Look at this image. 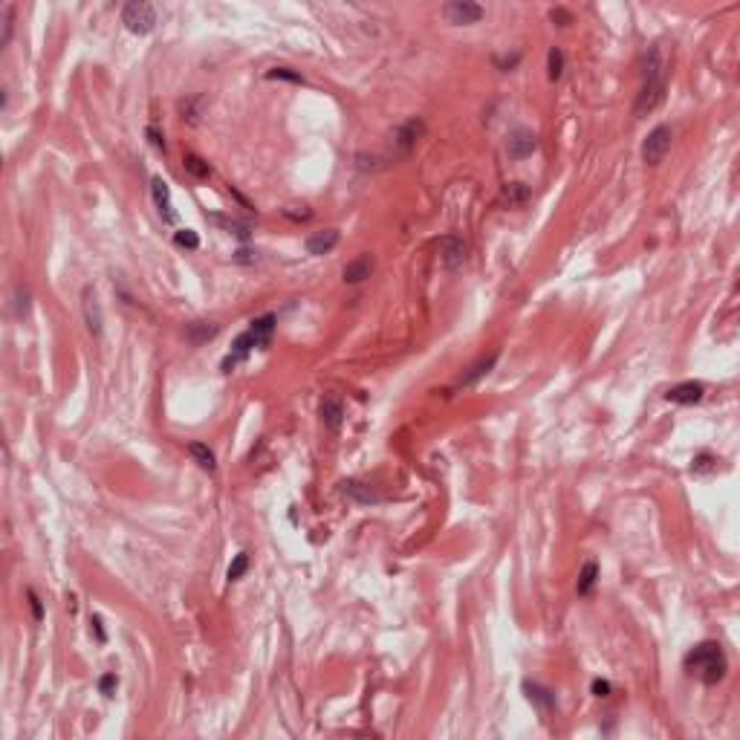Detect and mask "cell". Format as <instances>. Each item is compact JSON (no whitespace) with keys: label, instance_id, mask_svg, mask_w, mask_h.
Wrapping results in <instances>:
<instances>
[{"label":"cell","instance_id":"obj_31","mask_svg":"<svg viewBox=\"0 0 740 740\" xmlns=\"http://www.w3.org/2000/svg\"><path fill=\"white\" fill-rule=\"evenodd\" d=\"M116 685H119V677H116V674H105V677L99 680V691H102L105 697H113Z\"/></svg>","mask_w":740,"mask_h":740},{"label":"cell","instance_id":"obj_37","mask_svg":"<svg viewBox=\"0 0 740 740\" xmlns=\"http://www.w3.org/2000/svg\"><path fill=\"white\" fill-rule=\"evenodd\" d=\"M295 208H298V206H295ZM283 214H286V217H292V220H309V208H307V206H304L301 211H290V208H283Z\"/></svg>","mask_w":740,"mask_h":740},{"label":"cell","instance_id":"obj_10","mask_svg":"<svg viewBox=\"0 0 740 740\" xmlns=\"http://www.w3.org/2000/svg\"><path fill=\"white\" fill-rule=\"evenodd\" d=\"M538 151V136L530 133V130H515L506 142V154L509 159H527Z\"/></svg>","mask_w":740,"mask_h":740},{"label":"cell","instance_id":"obj_26","mask_svg":"<svg viewBox=\"0 0 740 740\" xmlns=\"http://www.w3.org/2000/svg\"><path fill=\"white\" fill-rule=\"evenodd\" d=\"M246 570H249V556L246 553H237L234 561L229 564V581H241Z\"/></svg>","mask_w":740,"mask_h":740},{"label":"cell","instance_id":"obj_18","mask_svg":"<svg viewBox=\"0 0 740 740\" xmlns=\"http://www.w3.org/2000/svg\"><path fill=\"white\" fill-rule=\"evenodd\" d=\"M530 197H532V191H530V185H523V182H509V185H504V191H500V203L509 206V208L523 206Z\"/></svg>","mask_w":740,"mask_h":740},{"label":"cell","instance_id":"obj_29","mask_svg":"<svg viewBox=\"0 0 740 740\" xmlns=\"http://www.w3.org/2000/svg\"><path fill=\"white\" fill-rule=\"evenodd\" d=\"M12 29H15V6L6 4L4 6V38H0V46H6L12 41Z\"/></svg>","mask_w":740,"mask_h":740},{"label":"cell","instance_id":"obj_11","mask_svg":"<svg viewBox=\"0 0 740 740\" xmlns=\"http://www.w3.org/2000/svg\"><path fill=\"white\" fill-rule=\"evenodd\" d=\"M373 267H376L373 255H370V252H362V255H356V257L350 260V264L342 269V278H344V283H362V281L370 278Z\"/></svg>","mask_w":740,"mask_h":740},{"label":"cell","instance_id":"obj_12","mask_svg":"<svg viewBox=\"0 0 740 740\" xmlns=\"http://www.w3.org/2000/svg\"><path fill=\"white\" fill-rule=\"evenodd\" d=\"M703 396H706L703 382H680V385H674L665 393L668 402H677V405H697Z\"/></svg>","mask_w":740,"mask_h":740},{"label":"cell","instance_id":"obj_22","mask_svg":"<svg viewBox=\"0 0 740 740\" xmlns=\"http://www.w3.org/2000/svg\"><path fill=\"white\" fill-rule=\"evenodd\" d=\"M182 162H185V171H188L191 177H197V180H208V177H211V165H208L203 156H197V154H185Z\"/></svg>","mask_w":740,"mask_h":740},{"label":"cell","instance_id":"obj_30","mask_svg":"<svg viewBox=\"0 0 740 740\" xmlns=\"http://www.w3.org/2000/svg\"><path fill=\"white\" fill-rule=\"evenodd\" d=\"M27 313H29V290L27 286H18L15 290V316L23 318Z\"/></svg>","mask_w":740,"mask_h":740},{"label":"cell","instance_id":"obj_2","mask_svg":"<svg viewBox=\"0 0 740 740\" xmlns=\"http://www.w3.org/2000/svg\"><path fill=\"white\" fill-rule=\"evenodd\" d=\"M682 665H685V674L697 677L703 685H718L726 677V671H729V659H726V654L720 648V642H711V639L691 648L685 654Z\"/></svg>","mask_w":740,"mask_h":740},{"label":"cell","instance_id":"obj_17","mask_svg":"<svg viewBox=\"0 0 740 740\" xmlns=\"http://www.w3.org/2000/svg\"><path fill=\"white\" fill-rule=\"evenodd\" d=\"M217 324L214 321H191L188 327H185V339L191 342V344H206L208 339H214L217 336Z\"/></svg>","mask_w":740,"mask_h":740},{"label":"cell","instance_id":"obj_35","mask_svg":"<svg viewBox=\"0 0 740 740\" xmlns=\"http://www.w3.org/2000/svg\"><path fill=\"white\" fill-rule=\"evenodd\" d=\"M27 596H29V605H32V616H35L38 622H41V619H43V607H41V599H38V596H35V590H29Z\"/></svg>","mask_w":740,"mask_h":740},{"label":"cell","instance_id":"obj_7","mask_svg":"<svg viewBox=\"0 0 740 740\" xmlns=\"http://www.w3.org/2000/svg\"><path fill=\"white\" fill-rule=\"evenodd\" d=\"M443 15L448 23H455V27H469V23H477L486 12L483 6L471 4V0H451V4L443 6Z\"/></svg>","mask_w":740,"mask_h":740},{"label":"cell","instance_id":"obj_3","mask_svg":"<svg viewBox=\"0 0 740 740\" xmlns=\"http://www.w3.org/2000/svg\"><path fill=\"white\" fill-rule=\"evenodd\" d=\"M122 23L133 35H148L156 27V9L145 0H130L122 9Z\"/></svg>","mask_w":740,"mask_h":740},{"label":"cell","instance_id":"obj_8","mask_svg":"<svg viewBox=\"0 0 740 740\" xmlns=\"http://www.w3.org/2000/svg\"><path fill=\"white\" fill-rule=\"evenodd\" d=\"M466 255H469V246L460 234H445L440 241V260L445 269H457L466 264Z\"/></svg>","mask_w":740,"mask_h":740},{"label":"cell","instance_id":"obj_34","mask_svg":"<svg viewBox=\"0 0 740 740\" xmlns=\"http://www.w3.org/2000/svg\"><path fill=\"white\" fill-rule=\"evenodd\" d=\"M593 694L596 697H607L610 694V682L607 680H593Z\"/></svg>","mask_w":740,"mask_h":740},{"label":"cell","instance_id":"obj_36","mask_svg":"<svg viewBox=\"0 0 740 740\" xmlns=\"http://www.w3.org/2000/svg\"><path fill=\"white\" fill-rule=\"evenodd\" d=\"M90 625H93L95 636H99V642H105V639H107V633H105V625H102V616H93V619H90Z\"/></svg>","mask_w":740,"mask_h":740},{"label":"cell","instance_id":"obj_19","mask_svg":"<svg viewBox=\"0 0 740 740\" xmlns=\"http://www.w3.org/2000/svg\"><path fill=\"white\" fill-rule=\"evenodd\" d=\"M275 324H278V318H275L272 313L260 316V318H255V321L249 324V330L255 332V339H257V344H260V347H269V342H272V332H275Z\"/></svg>","mask_w":740,"mask_h":740},{"label":"cell","instance_id":"obj_16","mask_svg":"<svg viewBox=\"0 0 740 740\" xmlns=\"http://www.w3.org/2000/svg\"><path fill=\"white\" fill-rule=\"evenodd\" d=\"M344 419V405L339 396H327L321 402V422L330 428V431H339V425Z\"/></svg>","mask_w":740,"mask_h":740},{"label":"cell","instance_id":"obj_9","mask_svg":"<svg viewBox=\"0 0 740 740\" xmlns=\"http://www.w3.org/2000/svg\"><path fill=\"white\" fill-rule=\"evenodd\" d=\"M151 197L156 203V211L165 223H177V208H174V200H171V188L162 177H154L151 180Z\"/></svg>","mask_w":740,"mask_h":740},{"label":"cell","instance_id":"obj_27","mask_svg":"<svg viewBox=\"0 0 740 740\" xmlns=\"http://www.w3.org/2000/svg\"><path fill=\"white\" fill-rule=\"evenodd\" d=\"M174 243L177 246H182V249H200V237H197V231H191V229H180L177 234H174Z\"/></svg>","mask_w":740,"mask_h":740},{"label":"cell","instance_id":"obj_13","mask_svg":"<svg viewBox=\"0 0 740 740\" xmlns=\"http://www.w3.org/2000/svg\"><path fill=\"white\" fill-rule=\"evenodd\" d=\"M523 691H527V700L538 708V714H550L556 708V694L550 688H544L538 682H523Z\"/></svg>","mask_w":740,"mask_h":740},{"label":"cell","instance_id":"obj_5","mask_svg":"<svg viewBox=\"0 0 740 740\" xmlns=\"http://www.w3.org/2000/svg\"><path fill=\"white\" fill-rule=\"evenodd\" d=\"M671 139H674V130L668 128V125H657L648 139L642 142V159H645V165H659L668 151H671Z\"/></svg>","mask_w":740,"mask_h":740},{"label":"cell","instance_id":"obj_25","mask_svg":"<svg viewBox=\"0 0 740 740\" xmlns=\"http://www.w3.org/2000/svg\"><path fill=\"white\" fill-rule=\"evenodd\" d=\"M267 79H272V81H292V84H304V76H301V73H295V69H290V67H272L269 73H267Z\"/></svg>","mask_w":740,"mask_h":740},{"label":"cell","instance_id":"obj_32","mask_svg":"<svg viewBox=\"0 0 740 740\" xmlns=\"http://www.w3.org/2000/svg\"><path fill=\"white\" fill-rule=\"evenodd\" d=\"M550 20H553V23H558V27H570V23H572V15H570L567 9H561V6H558V9H553V12H550Z\"/></svg>","mask_w":740,"mask_h":740},{"label":"cell","instance_id":"obj_14","mask_svg":"<svg viewBox=\"0 0 740 740\" xmlns=\"http://www.w3.org/2000/svg\"><path fill=\"white\" fill-rule=\"evenodd\" d=\"M339 243V231L336 229H324V231H313L307 237V252L309 255H327L332 252Z\"/></svg>","mask_w":740,"mask_h":740},{"label":"cell","instance_id":"obj_6","mask_svg":"<svg viewBox=\"0 0 740 740\" xmlns=\"http://www.w3.org/2000/svg\"><path fill=\"white\" fill-rule=\"evenodd\" d=\"M81 313H84L87 330L99 339L102 330H105V313H102V304H99V292H95L93 286H84L81 290Z\"/></svg>","mask_w":740,"mask_h":740},{"label":"cell","instance_id":"obj_24","mask_svg":"<svg viewBox=\"0 0 740 740\" xmlns=\"http://www.w3.org/2000/svg\"><path fill=\"white\" fill-rule=\"evenodd\" d=\"M546 76H550V81H558L564 76V53L558 46H550V53H546Z\"/></svg>","mask_w":740,"mask_h":740},{"label":"cell","instance_id":"obj_20","mask_svg":"<svg viewBox=\"0 0 740 740\" xmlns=\"http://www.w3.org/2000/svg\"><path fill=\"white\" fill-rule=\"evenodd\" d=\"M342 492L353 500H359V504H379V495L368 486V483H359V480H344L342 483Z\"/></svg>","mask_w":740,"mask_h":740},{"label":"cell","instance_id":"obj_23","mask_svg":"<svg viewBox=\"0 0 740 740\" xmlns=\"http://www.w3.org/2000/svg\"><path fill=\"white\" fill-rule=\"evenodd\" d=\"M188 455L194 457V460H197L203 469H208V471H214V469H217V460H214V451H211L206 443H191V445H188Z\"/></svg>","mask_w":740,"mask_h":740},{"label":"cell","instance_id":"obj_4","mask_svg":"<svg viewBox=\"0 0 740 740\" xmlns=\"http://www.w3.org/2000/svg\"><path fill=\"white\" fill-rule=\"evenodd\" d=\"M425 136V122L422 119H408V122H402L396 130H393V136H391V145H393V154H391V159H402V156H408L414 148H417V142Z\"/></svg>","mask_w":740,"mask_h":740},{"label":"cell","instance_id":"obj_15","mask_svg":"<svg viewBox=\"0 0 740 740\" xmlns=\"http://www.w3.org/2000/svg\"><path fill=\"white\" fill-rule=\"evenodd\" d=\"M497 359H500V353H492V356H486V359L474 362V365L460 376V388H471V385H477V382H480L483 376H489L492 368L497 365Z\"/></svg>","mask_w":740,"mask_h":740},{"label":"cell","instance_id":"obj_1","mask_svg":"<svg viewBox=\"0 0 740 740\" xmlns=\"http://www.w3.org/2000/svg\"><path fill=\"white\" fill-rule=\"evenodd\" d=\"M665 99V61H662V53L657 46L642 55V87H639V95H636V105H633V113L636 116H648L651 110H657Z\"/></svg>","mask_w":740,"mask_h":740},{"label":"cell","instance_id":"obj_28","mask_svg":"<svg viewBox=\"0 0 740 740\" xmlns=\"http://www.w3.org/2000/svg\"><path fill=\"white\" fill-rule=\"evenodd\" d=\"M211 220H214V223H220L223 229H229L231 234L243 237V241L249 237V226H243V223H237V220H226V217H220V214H211Z\"/></svg>","mask_w":740,"mask_h":740},{"label":"cell","instance_id":"obj_21","mask_svg":"<svg viewBox=\"0 0 740 740\" xmlns=\"http://www.w3.org/2000/svg\"><path fill=\"white\" fill-rule=\"evenodd\" d=\"M596 581H599V564H596V561H587V564L581 567V572H579V584H576L579 596H590L593 587H596Z\"/></svg>","mask_w":740,"mask_h":740},{"label":"cell","instance_id":"obj_33","mask_svg":"<svg viewBox=\"0 0 740 740\" xmlns=\"http://www.w3.org/2000/svg\"><path fill=\"white\" fill-rule=\"evenodd\" d=\"M148 139H151V145H154L156 151H162V154H165V136H162L156 128H148Z\"/></svg>","mask_w":740,"mask_h":740}]
</instances>
